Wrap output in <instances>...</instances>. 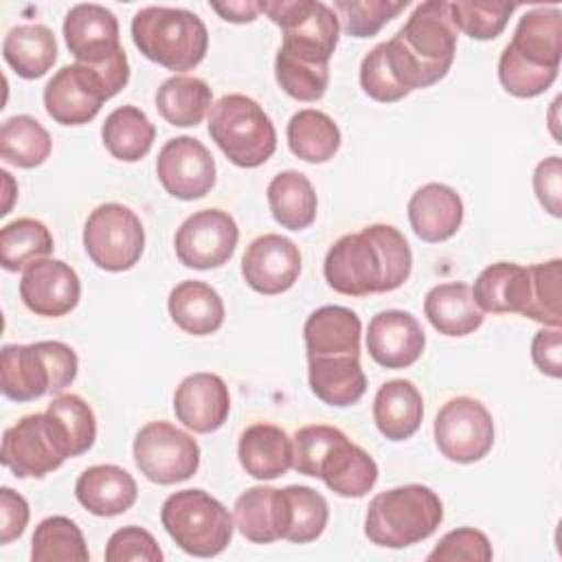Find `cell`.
<instances>
[{
    "mask_svg": "<svg viewBox=\"0 0 562 562\" xmlns=\"http://www.w3.org/2000/svg\"><path fill=\"white\" fill-rule=\"evenodd\" d=\"M268 206L272 217L288 231H303L316 220V191L310 178L288 169L277 173L268 184Z\"/></svg>",
    "mask_w": 562,
    "mask_h": 562,
    "instance_id": "836d02e7",
    "label": "cell"
},
{
    "mask_svg": "<svg viewBox=\"0 0 562 562\" xmlns=\"http://www.w3.org/2000/svg\"><path fill=\"white\" fill-rule=\"evenodd\" d=\"M2 57L18 77L40 79L57 59L55 33L44 24L13 26L2 42Z\"/></svg>",
    "mask_w": 562,
    "mask_h": 562,
    "instance_id": "d6a6232c",
    "label": "cell"
},
{
    "mask_svg": "<svg viewBox=\"0 0 562 562\" xmlns=\"http://www.w3.org/2000/svg\"><path fill=\"white\" fill-rule=\"evenodd\" d=\"M470 290L481 312L522 314L529 301V270L512 261H496L481 270Z\"/></svg>",
    "mask_w": 562,
    "mask_h": 562,
    "instance_id": "4dcf8cb0",
    "label": "cell"
},
{
    "mask_svg": "<svg viewBox=\"0 0 562 562\" xmlns=\"http://www.w3.org/2000/svg\"><path fill=\"white\" fill-rule=\"evenodd\" d=\"M83 248L97 268L123 272L138 263L145 248V228L130 206L105 202L86 220Z\"/></svg>",
    "mask_w": 562,
    "mask_h": 562,
    "instance_id": "9c48e42d",
    "label": "cell"
},
{
    "mask_svg": "<svg viewBox=\"0 0 562 562\" xmlns=\"http://www.w3.org/2000/svg\"><path fill=\"white\" fill-rule=\"evenodd\" d=\"M64 40L77 64L90 68H105L127 59L116 15L94 2L75 4L64 20Z\"/></svg>",
    "mask_w": 562,
    "mask_h": 562,
    "instance_id": "5bb4252c",
    "label": "cell"
},
{
    "mask_svg": "<svg viewBox=\"0 0 562 562\" xmlns=\"http://www.w3.org/2000/svg\"><path fill=\"white\" fill-rule=\"evenodd\" d=\"M0 176H2L4 193H7V200H4V204H2L0 215H7V213L11 211V202H13V195L18 193V189H15V182H13V178H11V173H9V171H0Z\"/></svg>",
    "mask_w": 562,
    "mask_h": 562,
    "instance_id": "6f0895ef",
    "label": "cell"
},
{
    "mask_svg": "<svg viewBox=\"0 0 562 562\" xmlns=\"http://www.w3.org/2000/svg\"><path fill=\"white\" fill-rule=\"evenodd\" d=\"M105 560L108 562H127V560L160 562L162 551L149 531L136 525H127L116 529L110 536L105 547Z\"/></svg>",
    "mask_w": 562,
    "mask_h": 562,
    "instance_id": "f907efd6",
    "label": "cell"
},
{
    "mask_svg": "<svg viewBox=\"0 0 562 562\" xmlns=\"http://www.w3.org/2000/svg\"><path fill=\"white\" fill-rule=\"evenodd\" d=\"M75 496L90 514L108 518L125 514L136 503L138 487L127 470L114 463H101L79 474Z\"/></svg>",
    "mask_w": 562,
    "mask_h": 562,
    "instance_id": "d4e9b609",
    "label": "cell"
},
{
    "mask_svg": "<svg viewBox=\"0 0 562 562\" xmlns=\"http://www.w3.org/2000/svg\"><path fill=\"white\" fill-rule=\"evenodd\" d=\"M29 525V503L11 487L0 490V544L20 538Z\"/></svg>",
    "mask_w": 562,
    "mask_h": 562,
    "instance_id": "db71d44e",
    "label": "cell"
},
{
    "mask_svg": "<svg viewBox=\"0 0 562 562\" xmlns=\"http://www.w3.org/2000/svg\"><path fill=\"white\" fill-rule=\"evenodd\" d=\"M160 522L169 538L189 555L213 558L233 538V516L204 490H180L165 498Z\"/></svg>",
    "mask_w": 562,
    "mask_h": 562,
    "instance_id": "5b68a950",
    "label": "cell"
},
{
    "mask_svg": "<svg viewBox=\"0 0 562 562\" xmlns=\"http://www.w3.org/2000/svg\"><path fill=\"white\" fill-rule=\"evenodd\" d=\"M424 314L430 325L443 336H468L483 325L481 307L476 305L468 283H439L424 299Z\"/></svg>",
    "mask_w": 562,
    "mask_h": 562,
    "instance_id": "f546056e",
    "label": "cell"
},
{
    "mask_svg": "<svg viewBox=\"0 0 562 562\" xmlns=\"http://www.w3.org/2000/svg\"><path fill=\"white\" fill-rule=\"evenodd\" d=\"M171 321L191 336L215 334L224 323V301L204 281H180L167 299Z\"/></svg>",
    "mask_w": 562,
    "mask_h": 562,
    "instance_id": "1f68e13d",
    "label": "cell"
},
{
    "mask_svg": "<svg viewBox=\"0 0 562 562\" xmlns=\"http://www.w3.org/2000/svg\"><path fill=\"white\" fill-rule=\"evenodd\" d=\"M529 301L522 316L542 323L544 327L562 325V261L551 259L529 266Z\"/></svg>",
    "mask_w": 562,
    "mask_h": 562,
    "instance_id": "60d3db41",
    "label": "cell"
},
{
    "mask_svg": "<svg viewBox=\"0 0 562 562\" xmlns=\"http://www.w3.org/2000/svg\"><path fill=\"white\" fill-rule=\"evenodd\" d=\"M211 105L213 92L200 77L173 75L165 79L156 90L158 114L176 127H191L202 123Z\"/></svg>",
    "mask_w": 562,
    "mask_h": 562,
    "instance_id": "e575fe53",
    "label": "cell"
},
{
    "mask_svg": "<svg viewBox=\"0 0 562 562\" xmlns=\"http://www.w3.org/2000/svg\"><path fill=\"white\" fill-rule=\"evenodd\" d=\"M435 443L454 463H474L494 446V422L490 411L474 397L448 400L435 417Z\"/></svg>",
    "mask_w": 562,
    "mask_h": 562,
    "instance_id": "7c38bea8",
    "label": "cell"
},
{
    "mask_svg": "<svg viewBox=\"0 0 562 562\" xmlns=\"http://www.w3.org/2000/svg\"><path fill=\"white\" fill-rule=\"evenodd\" d=\"M408 222L422 241H446L459 231L463 222V202L452 187L428 182L411 195Z\"/></svg>",
    "mask_w": 562,
    "mask_h": 562,
    "instance_id": "7402d4cb",
    "label": "cell"
},
{
    "mask_svg": "<svg viewBox=\"0 0 562 562\" xmlns=\"http://www.w3.org/2000/svg\"><path fill=\"white\" fill-rule=\"evenodd\" d=\"M231 411L226 382L209 371L187 375L173 393V413L182 426L206 435L224 426Z\"/></svg>",
    "mask_w": 562,
    "mask_h": 562,
    "instance_id": "ffe728a7",
    "label": "cell"
},
{
    "mask_svg": "<svg viewBox=\"0 0 562 562\" xmlns=\"http://www.w3.org/2000/svg\"><path fill=\"white\" fill-rule=\"evenodd\" d=\"M382 48L395 83L406 94L443 79L457 53L450 2L428 0L417 4L406 24L389 42H382Z\"/></svg>",
    "mask_w": 562,
    "mask_h": 562,
    "instance_id": "6da1fadb",
    "label": "cell"
},
{
    "mask_svg": "<svg viewBox=\"0 0 562 562\" xmlns=\"http://www.w3.org/2000/svg\"><path fill=\"white\" fill-rule=\"evenodd\" d=\"M441 520V498L426 485L408 483L371 498L364 516V533L378 547L404 549L432 536Z\"/></svg>",
    "mask_w": 562,
    "mask_h": 562,
    "instance_id": "7a4b0ae2",
    "label": "cell"
},
{
    "mask_svg": "<svg viewBox=\"0 0 562 562\" xmlns=\"http://www.w3.org/2000/svg\"><path fill=\"white\" fill-rule=\"evenodd\" d=\"M259 9L283 31L279 50L310 64L329 66L340 33L331 7L316 0H266L259 2Z\"/></svg>",
    "mask_w": 562,
    "mask_h": 562,
    "instance_id": "52a82bcc",
    "label": "cell"
},
{
    "mask_svg": "<svg viewBox=\"0 0 562 562\" xmlns=\"http://www.w3.org/2000/svg\"><path fill=\"white\" fill-rule=\"evenodd\" d=\"M50 134L29 114H15L0 127V156L9 165L20 169L40 167L50 156Z\"/></svg>",
    "mask_w": 562,
    "mask_h": 562,
    "instance_id": "74e56055",
    "label": "cell"
},
{
    "mask_svg": "<svg viewBox=\"0 0 562 562\" xmlns=\"http://www.w3.org/2000/svg\"><path fill=\"white\" fill-rule=\"evenodd\" d=\"M156 176L169 195L178 200H198L215 184V160L198 138L176 136L160 147Z\"/></svg>",
    "mask_w": 562,
    "mask_h": 562,
    "instance_id": "9a60e30c",
    "label": "cell"
},
{
    "mask_svg": "<svg viewBox=\"0 0 562 562\" xmlns=\"http://www.w3.org/2000/svg\"><path fill=\"white\" fill-rule=\"evenodd\" d=\"M360 334L362 323L353 310L323 305L314 310L303 325L307 358L360 356Z\"/></svg>",
    "mask_w": 562,
    "mask_h": 562,
    "instance_id": "cb8c5ba5",
    "label": "cell"
},
{
    "mask_svg": "<svg viewBox=\"0 0 562 562\" xmlns=\"http://www.w3.org/2000/svg\"><path fill=\"white\" fill-rule=\"evenodd\" d=\"M209 134L224 156L244 169L263 165L277 149V132L263 108L246 94H224L209 116Z\"/></svg>",
    "mask_w": 562,
    "mask_h": 562,
    "instance_id": "8992f818",
    "label": "cell"
},
{
    "mask_svg": "<svg viewBox=\"0 0 562 562\" xmlns=\"http://www.w3.org/2000/svg\"><path fill=\"white\" fill-rule=\"evenodd\" d=\"M77 353L59 340L33 345H4L0 353L2 395L13 402H31L59 395L77 378Z\"/></svg>",
    "mask_w": 562,
    "mask_h": 562,
    "instance_id": "277c9868",
    "label": "cell"
},
{
    "mask_svg": "<svg viewBox=\"0 0 562 562\" xmlns=\"http://www.w3.org/2000/svg\"><path fill=\"white\" fill-rule=\"evenodd\" d=\"M33 562H88L90 551L75 520L66 516L44 518L31 540Z\"/></svg>",
    "mask_w": 562,
    "mask_h": 562,
    "instance_id": "ab89813d",
    "label": "cell"
},
{
    "mask_svg": "<svg viewBox=\"0 0 562 562\" xmlns=\"http://www.w3.org/2000/svg\"><path fill=\"white\" fill-rule=\"evenodd\" d=\"M323 274L327 285L345 296L386 292L382 250L367 228L360 233H347L331 244L325 255Z\"/></svg>",
    "mask_w": 562,
    "mask_h": 562,
    "instance_id": "8fae6325",
    "label": "cell"
},
{
    "mask_svg": "<svg viewBox=\"0 0 562 562\" xmlns=\"http://www.w3.org/2000/svg\"><path fill=\"white\" fill-rule=\"evenodd\" d=\"M70 457L59 422L48 413H33L2 435L0 459L20 479H42Z\"/></svg>",
    "mask_w": 562,
    "mask_h": 562,
    "instance_id": "ba28073f",
    "label": "cell"
},
{
    "mask_svg": "<svg viewBox=\"0 0 562 562\" xmlns=\"http://www.w3.org/2000/svg\"><path fill=\"white\" fill-rule=\"evenodd\" d=\"M424 417V397L411 380H389L373 397V422L391 441L413 437Z\"/></svg>",
    "mask_w": 562,
    "mask_h": 562,
    "instance_id": "f1b7e54d",
    "label": "cell"
},
{
    "mask_svg": "<svg viewBox=\"0 0 562 562\" xmlns=\"http://www.w3.org/2000/svg\"><path fill=\"white\" fill-rule=\"evenodd\" d=\"M274 75L281 90L296 101H318L329 83V66L310 64L283 50L277 53Z\"/></svg>",
    "mask_w": 562,
    "mask_h": 562,
    "instance_id": "ee69618b",
    "label": "cell"
},
{
    "mask_svg": "<svg viewBox=\"0 0 562 562\" xmlns=\"http://www.w3.org/2000/svg\"><path fill=\"white\" fill-rule=\"evenodd\" d=\"M239 228L231 213L222 209H202L189 215L176 231V257L193 270L224 266L237 246Z\"/></svg>",
    "mask_w": 562,
    "mask_h": 562,
    "instance_id": "4fadbf2b",
    "label": "cell"
},
{
    "mask_svg": "<svg viewBox=\"0 0 562 562\" xmlns=\"http://www.w3.org/2000/svg\"><path fill=\"white\" fill-rule=\"evenodd\" d=\"M318 479L345 498H360L378 481V463L360 446L351 443L347 435L336 441L318 468Z\"/></svg>",
    "mask_w": 562,
    "mask_h": 562,
    "instance_id": "83f0119b",
    "label": "cell"
},
{
    "mask_svg": "<svg viewBox=\"0 0 562 562\" xmlns=\"http://www.w3.org/2000/svg\"><path fill=\"white\" fill-rule=\"evenodd\" d=\"M516 4L509 2H450V15L457 31H463L472 40H494L498 37Z\"/></svg>",
    "mask_w": 562,
    "mask_h": 562,
    "instance_id": "f6af8a7d",
    "label": "cell"
},
{
    "mask_svg": "<svg viewBox=\"0 0 562 562\" xmlns=\"http://www.w3.org/2000/svg\"><path fill=\"white\" fill-rule=\"evenodd\" d=\"M237 457L246 474L259 481H272L292 468V439L283 428L259 422L241 432Z\"/></svg>",
    "mask_w": 562,
    "mask_h": 562,
    "instance_id": "484cf974",
    "label": "cell"
},
{
    "mask_svg": "<svg viewBox=\"0 0 562 562\" xmlns=\"http://www.w3.org/2000/svg\"><path fill=\"white\" fill-rule=\"evenodd\" d=\"M516 57L533 68L560 70L562 59V11L558 7H536L527 11L507 44Z\"/></svg>",
    "mask_w": 562,
    "mask_h": 562,
    "instance_id": "603a6c76",
    "label": "cell"
},
{
    "mask_svg": "<svg viewBox=\"0 0 562 562\" xmlns=\"http://www.w3.org/2000/svg\"><path fill=\"white\" fill-rule=\"evenodd\" d=\"M136 48L158 66L173 72L193 70L209 50L204 22L187 9L145 7L132 18Z\"/></svg>",
    "mask_w": 562,
    "mask_h": 562,
    "instance_id": "3957f363",
    "label": "cell"
},
{
    "mask_svg": "<svg viewBox=\"0 0 562 562\" xmlns=\"http://www.w3.org/2000/svg\"><path fill=\"white\" fill-rule=\"evenodd\" d=\"M345 432L336 426L312 424L296 430L292 437V468L305 476H318L321 461L329 452V448L340 441Z\"/></svg>",
    "mask_w": 562,
    "mask_h": 562,
    "instance_id": "7dc6e473",
    "label": "cell"
},
{
    "mask_svg": "<svg viewBox=\"0 0 562 562\" xmlns=\"http://www.w3.org/2000/svg\"><path fill=\"white\" fill-rule=\"evenodd\" d=\"M53 248V235L40 220L18 217L0 231V263L9 272H18L31 261L48 257Z\"/></svg>",
    "mask_w": 562,
    "mask_h": 562,
    "instance_id": "f35d334b",
    "label": "cell"
},
{
    "mask_svg": "<svg viewBox=\"0 0 562 562\" xmlns=\"http://www.w3.org/2000/svg\"><path fill=\"white\" fill-rule=\"evenodd\" d=\"M79 296V277L61 259H35L22 272L20 299L37 316H64L77 307Z\"/></svg>",
    "mask_w": 562,
    "mask_h": 562,
    "instance_id": "e0dca14e",
    "label": "cell"
},
{
    "mask_svg": "<svg viewBox=\"0 0 562 562\" xmlns=\"http://www.w3.org/2000/svg\"><path fill=\"white\" fill-rule=\"evenodd\" d=\"M46 413L59 422L68 439L70 457H79L92 448L97 439V422L90 404L83 397L75 393H59L53 397Z\"/></svg>",
    "mask_w": 562,
    "mask_h": 562,
    "instance_id": "7bdbcfd3",
    "label": "cell"
},
{
    "mask_svg": "<svg viewBox=\"0 0 562 562\" xmlns=\"http://www.w3.org/2000/svg\"><path fill=\"white\" fill-rule=\"evenodd\" d=\"M555 77H558V70L533 68L525 64L520 57H516L509 46H505L498 57V81L514 97H520V99L538 97L547 88H551Z\"/></svg>",
    "mask_w": 562,
    "mask_h": 562,
    "instance_id": "c3c4849f",
    "label": "cell"
},
{
    "mask_svg": "<svg viewBox=\"0 0 562 562\" xmlns=\"http://www.w3.org/2000/svg\"><path fill=\"white\" fill-rule=\"evenodd\" d=\"M494 555L487 536L474 527H459L448 531L428 553V562H490Z\"/></svg>",
    "mask_w": 562,
    "mask_h": 562,
    "instance_id": "681fc988",
    "label": "cell"
},
{
    "mask_svg": "<svg viewBox=\"0 0 562 562\" xmlns=\"http://www.w3.org/2000/svg\"><path fill=\"white\" fill-rule=\"evenodd\" d=\"M426 334L419 321L404 310H384L369 321L367 351L384 369H406L419 360Z\"/></svg>",
    "mask_w": 562,
    "mask_h": 562,
    "instance_id": "d6986e66",
    "label": "cell"
},
{
    "mask_svg": "<svg viewBox=\"0 0 562 562\" xmlns=\"http://www.w3.org/2000/svg\"><path fill=\"white\" fill-rule=\"evenodd\" d=\"M110 99L101 77L83 64L59 68L44 88V108L59 125L90 123Z\"/></svg>",
    "mask_w": 562,
    "mask_h": 562,
    "instance_id": "2e32d148",
    "label": "cell"
},
{
    "mask_svg": "<svg viewBox=\"0 0 562 562\" xmlns=\"http://www.w3.org/2000/svg\"><path fill=\"white\" fill-rule=\"evenodd\" d=\"M288 147L305 162H327L340 147V130L321 110H299L288 123Z\"/></svg>",
    "mask_w": 562,
    "mask_h": 562,
    "instance_id": "8d00e7d4",
    "label": "cell"
},
{
    "mask_svg": "<svg viewBox=\"0 0 562 562\" xmlns=\"http://www.w3.org/2000/svg\"><path fill=\"white\" fill-rule=\"evenodd\" d=\"M134 461L140 474L158 485L191 479L200 465V446L169 422H149L134 437Z\"/></svg>",
    "mask_w": 562,
    "mask_h": 562,
    "instance_id": "30bf717a",
    "label": "cell"
},
{
    "mask_svg": "<svg viewBox=\"0 0 562 562\" xmlns=\"http://www.w3.org/2000/svg\"><path fill=\"white\" fill-rule=\"evenodd\" d=\"M211 9L226 22H235V24H246L257 20V15L261 13L259 2L252 0H237V2H211Z\"/></svg>",
    "mask_w": 562,
    "mask_h": 562,
    "instance_id": "9f6ffc18",
    "label": "cell"
},
{
    "mask_svg": "<svg viewBox=\"0 0 562 562\" xmlns=\"http://www.w3.org/2000/svg\"><path fill=\"white\" fill-rule=\"evenodd\" d=\"M533 191L538 202L553 217L562 215V162L560 156H549L533 171Z\"/></svg>",
    "mask_w": 562,
    "mask_h": 562,
    "instance_id": "f5cc1de1",
    "label": "cell"
},
{
    "mask_svg": "<svg viewBox=\"0 0 562 562\" xmlns=\"http://www.w3.org/2000/svg\"><path fill=\"white\" fill-rule=\"evenodd\" d=\"M307 380L321 402L338 408L356 404L367 391L360 356L307 358Z\"/></svg>",
    "mask_w": 562,
    "mask_h": 562,
    "instance_id": "4316f807",
    "label": "cell"
},
{
    "mask_svg": "<svg viewBox=\"0 0 562 562\" xmlns=\"http://www.w3.org/2000/svg\"><path fill=\"white\" fill-rule=\"evenodd\" d=\"M408 2L391 0H336L334 11L340 13L345 33L351 37H373L389 20H393Z\"/></svg>",
    "mask_w": 562,
    "mask_h": 562,
    "instance_id": "bcb514c9",
    "label": "cell"
},
{
    "mask_svg": "<svg viewBox=\"0 0 562 562\" xmlns=\"http://www.w3.org/2000/svg\"><path fill=\"white\" fill-rule=\"evenodd\" d=\"M244 281L259 294L288 292L301 274V252L283 235L266 233L252 239L241 257Z\"/></svg>",
    "mask_w": 562,
    "mask_h": 562,
    "instance_id": "ac0fdd59",
    "label": "cell"
},
{
    "mask_svg": "<svg viewBox=\"0 0 562 562\" xmlns=\"http://www.w3.org/2000/svg\"><path fill=\"white\" fill-rule=\"evenodd\" d=\"M360 86L371 99H375L380 103H393V101H400L406 97V92L395 83V79L386 66L382 44L373 46L364 55V59L360 64Z\"/></svg>",
    "mask_w": 562,
    "mask_h": 562,
    "instance_id": "816d5d0a",
    "label": "cell"
},
{
    "mask_svg": "<svg viewBox=\"0 0 562 562\" xmlns=\"http://www.w3.org/2000/svg\"><path fill=\"white\" fill-rule=\"evenodd\" d=\"M235 527L255 544H270L285 538L290 527V503L285 490L255 485L237 496Z\"/></svg>",
    "mask_w": 562,
    "mask_h": 562,
    "instance_id": "44dd1931",
    "label": "cell"
},
{
    "mask_svg": "<svg viewBox=\"0 0 562 562\" xmlns=\"http://www.w3.org/2000/svg\"><path fill=\"white\" fill-rule=\"evenodd\" d=\"M283 490L290 503V527L283 540L299 544L316 540L329 520V505L325 496L307 485H288Z\"/></svg>",
    "mask_w": 562,
    "mask_h": 562,
    "instance_id": "b9f144b4",
    "label": "cell"
},
{
    "mask_svg": "<svg viewBox=\"0 0 562 562\" xmlns=\"http://www.w3.org/2000/svg\"><path fill=\"white\" fill-rule=\"evenodd\" d=\"M533 364L551 378L562 375V331L560 327L540 329L531 340Z\"/></svg>",
    "mask_w": 562,
    "mask_h": 562,
    "instance_id": "11a10c76",
    "label": "cell"
},
{
    "mask_svg": "<svg viewBox=\"0 0 562 562\" xmlns=\"http://www.w3.org/2000/svg\"><path fill=\"white\" fill-rule=\"evenodd\" d=\"M105 149L123 162H136L147 156L154 145L156 127L147 114L136 105H121L112 110L101 127Z\"/></svg>",
    "mask_w": 562,
    "mask_h": 562,
    "instance_id": "d590c367",
    "label": "cell"
}]
</instances>
